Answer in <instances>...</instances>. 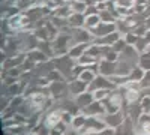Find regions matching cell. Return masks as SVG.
Masks as SVG:
<instances>
[{
    "instance_id": "3957f363",
    "label": "cell",
    "mask_w": 150,
    "mask_h": 135,
    "mask_svg": "<svg viewBox=\"0 0 150 135\" xmlns=\"http://www.w3.org/2000/svg\"><path fill=\"white\" fill-rule=\"evenodd\" d=\"M69 93L72 95V96H78V95H81V93H84V92H87V84L84 83V81H81L80 78L77 80V81H74V83H71L69 86Z\"/></svg>"
},
{
    "instance_id": "7a4b0ae2",
    "label": "cell",
    "mask_w": 150,
    "mask_h": 135,
    "mask_svg": "<svg viewBox=\"0 0 150 135\" xmlns=\"http://www.w3.org/2000/svg\"><path fill=\"white\" fill-rule=\"evenodd\" d=\"M92 102H95V99H93V95H92V92H84V93H81V95H78V96H75V104L78 105V108L80 110H83V108H86V107H89Z\"/></svg>"
},
{
    "instance_id": "6da1fadb",
    "label": "cell",
    "mask_w": 150,
    "mask_h": 135,
    "mask_svg": "<svg viewBox=\"0 0 150 135\" xmlns=\"http://www.w3.org/2000/svg\"><path fill=\"white\" fill-rule=\"evenodd\" d=\"M101 119L104 120V123L107 125V128L116 129V128H119L120 125H123V122H125V119H126V116H125L123 108H122V111L114 113V114H107V113H105L104 116H101Z\"/></svg>"
},
{
    "instance_id": "277c9868",
    "label": "cell",
    "mask_w": 150,
    "mask_h": 135,
    "mask_svg": "<svg viewBox=\"0 0 150 135\" xmlns=\"http://www.w3.org/2000/svg\"><path fill=\"white\" fill-rule=\"evenodd\" d=\"M86 120H87V116L84 114V113H78V114H75L74 116V120H72V125H71V128L72 129H75V131H80L84 125H86Z\"/></svg>"
},
{
    "instance_id": "ba28073f",
    "label": "cell",
    "mask_w": 150,
    "mask_h": 135,
    "mask_svg": "<svg viewBox=\"0 0 150 135\" xmlns=\"http://www.w3.org/2000/svg\"><path fill=\"white\" fill-rule=\"evenodd\" d=\"M149 114H150V113H149Z\"/></svg>"
},
{
    "instance_id": "5b68a950",
    "label": "cell",
    "mask_w": 150,
    "mask_h": 135,
    "mask_svg": "<svg viewBox=\"0 0 150 135\" xmlns=\"http://www.w3.org/2000/svg\"><path fill=\"white\" fill-rule=\"evenodd\" d=\"M99 135H116V129H112V128H105L104 131L99 132Z\"/></svg>"
},
{
    "instance_id": "52a82bcc",
    "label": "cell",
    "mask_w": 150,
    "mask_h": 135,
    "mask_svg": "<svg viewBox=\"0 0 150 135\" xmlns=\"http://www.w3.org/2000/svg\"><path fill=\"white\" fill-rule=\"evenodd\" d=\"M135 135H147V134H140V132H137Z\"/></svg>"
},
{
    "instance_id": "8992f818",
    "label": "cell",
    "mask_w": 150,
    "mask_h": 135,
    "mask_svg": "<svg viewBox=\"0 0 150 135\" xmlns=\"http://www.w3.org/2000/svg\"><path fill=\"white\" fill-rule=\"evenodd\" d=\"M98 20H99V18H98L96 15H92V17H89V18L86 20V23H87V24H92V26H95V24L98 23Z\"/></svg>"
}]
</instances>
